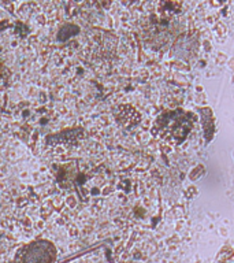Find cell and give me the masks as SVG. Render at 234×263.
<instances>
[{
	"label": "cell",
	"mask_w": 234,
	"mask_h": 263,
	"mask_svg": "<svg viewBox=\"0 0 234 263\" xmlns=\"http://www.w3.org/2000/svg\"><path fill=\"white\" fill-rule=\"evenodd\" d=\"M156 126L162 137L172 140L178 144L185 140L189 130L192 129V121L189 118V115L182 111H174L159 118V121L156 122Z\"/></svg>",
	"instance_id": "1"
},
{
	"label": "cell",
	"mask_w": 234,
	"mask_h": 263,
	"mask_svg": "<svg viewBox=\"0 0 234 263\" xmlns=\"http://www.w3.org/2000/svg\"><path fill=\"white\" fill-rule=\"evenodd\" d=\"M56 250L53 244L45 240L29 242L15 255L14 263H55Z\"/></svg>",
	"instance_id": "2"
}]
</instances>
